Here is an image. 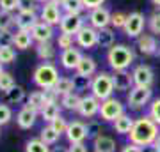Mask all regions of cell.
Masks as SVG:
<instances>
[{
	"mask_svg": "<svg viewBox=\"0 0 160 152\" xmlns=\"http://www.w3.org/2000/svg\"><path fill=\"white\" fill-rule=\"evenodd\" d=\"M158 135H160V126L149 115H142V117L135 118L133 127L128 135V141H132L139 147L153 145L155 140L158 138Z\"/></svg>",
	"mask_w": 160,
	"mask_h": 152,
	"instance_id": "obj_1",
	"label": "cell"
},
{
	"mask_svg": "<svg viewBox=\"0 0 160 152\" xmlns=\"http://www.w3.org/2000/svg\"><path fill=\"white\" fill-rule=\"evenodd\" d=\"M135 60V53L126 44H114L107 50V64L112 71H128Z\"/></svg>",
	"mask_w": 160,
	"mask_h": 152,
	"instance_id": "obj_2",
	"label": "cell"
},
{
	"mask_svg": "<svg viewBox=\"0 0 160 152\" xmlns=\"http://www.w3.org/2000/svg\"><path fill=\"white\" fill-rule=\"evenodd\" d=\"M61 74H59V69L55 67V64L52 62H43L39 64L38 67L34 69V74H32V80L38 89H50V87H55V83L59 81Z\"/></svg>",
	"mask_w": 160,
	"mask_h": 152,
	"instance_id": "obj_3",
	"label": "cell"
},
{
	"mask_svg": "<svg viewBox=\"0 0 160 152\" xmlns=\"http://www.w3.org/2000/svg\"><path fill=\"white\" fill-rule=\"evenodd\" d=\"M114 81H112V74L107 71H100L92 76V85H91V94L98 97L100 101H105L112 97L114 94Z\"/></svg>",
	"mask_w": 160,
	"mask_h": 152,
	"instance_id": "obj_4",
	"label": "cell"
},
{
	"mask_svg": "<svg viewBox=\"0 0 160 152\" xmlns=\"http://www.w3.org/2000/svg\"><path fill=\"white\" fill-rule=\"evenodd\" d=\"M153 101V90L149 87H133L126 96V104L130 110H142Z\"/></svg>",
	"mask_w": 160,
	"mask_h": 152,
	"instance_id": "obj_5",
	"label": "cell"
},
{
	"mask_svg": "<svg viewBox=\"0 0 160 152\" xmlns=\"http://www.w3.org/2000/svg\"><path fill=\"white\" fill-rule=\"evenodd\" d=\"M144 27H148V18L144 16L141 11H133L126 16V23L123 27V32H125L126 37L137 39L139 35H142Z\"/></svg>",
	"mask_w": 160,
	"mask_h": 152,
	"instance_id": "obj_6",
	"label": "cell"
},
{
	"mask_svg": "<svg viewBox=\"0 0 160 152\" xmlns=\"http://www.w3.org/2000/svg\"><path fill=\"white\" fill-rule=\"evenodd\" d=\"M123 113H126L125 112V104H123L119 99H116V97H109V99L102 101L98 117L102 118L103 122H114L116 118L121 117Z\"/></svg>",
	"mask_w": 160,
	"mask_h": 152,
	"instance_id": "obj_7",
	"label": "cell"
},
{
	"mask_svg": "<svg viewBox=\"0 0 160 152\" xmlns=\"http://www.w3.org/2000/svg\"><path fill=\"white\" fill-rule=\"evenodd\" d=\"M100 106H102V101L98 97H94L92 94H86V96H82V99H80L77 113L84 118H94L100 113Z\"/></svg>",
	"mask_w": 160,
	"mask_h": 152,
	"instance_id": "obj_8",
	"label": "cell"
},
{
	"mask_svg": "<svg viewBox=\"0 0 160 152\" xmlns=\"http://www.w3.org/2000/svg\"><path fill=\"white\" fill-rule=\"evenodd\" d=\"M62 16H64L62 9H61V6H57L55 2H46V4H43L41 9H39V20L48 23V25H52V27L59 25L61 20H62Z\"/></svg>",
	"mask_w": 160,
	"mask_h": 152,
	"instance_id": "obj_9",
	"label": "cell"
},
{
	"mask_svg": "<svg viewBox=\"0 0 160 152\" xmlns=\"http://www.w3.org/2000/svg\"><path fill=\"white\" fill-rule=\"evenodd\" d=\"M132 78H133V85L135 87H153L155 83V73L148 64H139L132 71Z\"/></svg>",
	"mask_w": 160,
	"mask_h": 152,
	"instance_id": "obj_10",
	"label": "cell"
},
{
	"mask_svg": "<svg viewBox=\"0 0 160 152\" xmlns=\"http://www.w3.org/2000/svg\"><path fill=\"white\" fill-rule=\"evenodd\" d=\"M75 41L82 50H92L94 46H98V30L91 25H84L75 35Z\"/></svg>",
	"mask_w": 160,
	"mask_h": 152,
	"instance_id": "obj_11",
	"label": "cell"
},
{
	"mask_svg": "<svg viewBox=\"0 0 160 152\" xmlns=\"http://www.w3.org/2000/svg\"><path fill=\"white\" fill-rule=\"evenodd\" d=\"M86 25V18L82 14H64L61 23H59V30L62 34H69V35H77L78 30Z\"/></svg>",
	"mask_w": 160,
	"mask_h": 152,
	"instance_id": "obj_12",
	"label": "cell"
},
{
	"mask_svg": "<svg viewBox=\"0 0 160 152\" xmlns=\"http://www.w3.org/2000/svg\"><path fill=\"white\" fill-rule=\"evenodd\" d=\"M18 30H32L36 23L39 21V11L36 9H20L14 14Z\"/></svg>",
	"mask_w": 160,
	"mask_h": 152,
	"instance_id": "obj_13",
	"label": "cell"
},
{
	"mask_svg": "<svg viewBox=\"0 0 160 152\" xmlns=\"http://www.w3.org/2000/svg\"><path fill=\"white\" fill-rule=\"evenodd\" d=\"M87 20H89V25H91V27H94L96 30H100V28L110 27L112 12H110L107 7L100 6V7H96V9H91V11H89Z\"/></svg>",
	"mask_w": 160,
	"mask_h": 152,
	"instance_id": "obj_14",
	"label": "cell"
},
{
	"mask_svg": "<svg viewBox=\"0 0 160 152\" xmlns=\"http://www.w3.org/2000/svg\"><path fill=\"white\" fill-rule=\"evenodd\" d=\"M64 135L69 143H84L87 140V126L82 120H71Z\"/></svg>",
	"mask_w": 160,
	"mask_h": 152,
	"instance_id": "obj_15",
	"label": "cell"
},
{
	"mask_svg": "<svg viewBox=\"0 0 160 152\" xmlns=\"http://www.w3.org/2000/svg\"><path fill=\"white\" fill-rule=\"evenodd\" d=\"M135 41H137V50L141 55H146V57L157 55V50H158V46H160V43L157 41V35L142 34V35H139Z\"/></svg>",
	"mask_w": 160,
	"mask_h": 152,
	"instance_id": "obj_16",
	"label": "cell"
},
{
	"mask_svg": "<svg viewBox=\"0 0 160 152\" xmlns=\"http://www.w3.org/2000/svg\"><path fill=\"white\" fill-rule=\"evenodd\" d=\"M38 117H39V112H36V110H32V108L23 104L20 108V112L16 113V124L20 129H32L36 124V120H38Z\"/></svg>",
	"mask_w": 160,
	"mask_h": 152,
	"instance_id": "obj_17",
	"label": "cell"
},
{
	"mask_svg": "<svg viewBox=\"0 0 160 152\" xmlns=\"http://www.w3.org/2000/svg\"><path fill=\"white\" fill-rule=\"evenodd\" d=\"M82 51L78 50V48H68V50L61 51V66H62L64 69H68V71H77V67H78L80 60H82Z\"/></svg>",
	"mask_w": 160,
	"mask_h": 152,
	"instance_id": "obj_18",
	"label": "cell"
},
{
	"mask_svg": "<svg viewBox=\"0 0 160 152\" xmlns=\"http://www.w3.org/2000/svg\"><path fill=\"white\" fill-rule=\"evenodd\" d=\"M112 81H114L116 92H130L135 87L132 73H128V71H114L112 73Z\"/></svg>",
	"mask_w": 160,
	"mask_h": 152,
	"instance_id": "obj_19",
	"label": "cell"
},
{
	"mask_svg": "<svg viewBox=\"0 0 160 152\" xmlns=\"http://www.w3.org/2000/svg\"><path fill=\"white\" fill-rule=\"evenodd\" d=\"M30 34H32L36 43H46V41H52V37H53V27L39 20V21L32 27Z\"/></svg>",
	"mask_w": 160,
	"mask_h": 152,
	"instance_id": "obj_20",
	"label": "cell"
},
{
	"mask_svg": "<svg viewBox=\"0 0 160 152\" xmlns=\"http://www.w3.org/2000/svg\"><path fill=\"white\" fill-rule=\"evenodd\" d=\"M36 55L39 60L43 62H50L55 58L57 55V46L53 44L52 41H46V43H36Z\"/></svg>",
	"mask_w": 160,
	"mask_h": 152,
	"instance_id": "obj_21",
	"label": "cell"
},
{
	"mask_svg": "<svg viewBox=\"0 0 160 152\" xmlns=\"http://www.w3.org/2000/svg\"><path fill=\"white\" fill-rule=\"evenodd\" d=\"M133 122H135V118H132L128 113H123L121 117H118L114 122H112V126H114V131L118 133V135L128 136L130 131H132V127H133Z\"/></svg>",
	"mask_w": 160,
	"mask_h": 152,
	"instance_id": "obj_22",
	"label": "cell"
},
{
	"mask_svg": "<svg viewBox=\"0 0 160 152\" xmlns=\"http://www.w3.org/2000/svg\"><path fill=\"white\" fill-rule=\"evenodd\" d=\"M116 44V30L112 27H105L98 30V46L103 50H110Z\"/></svg>",
	"mask_w": 160,
	"mask_h": 152,
	"instance_id": "obj_23",
	"label": "cell"
},
{
	"mask_svg": "<svg viewBox=\"0 0 160 152\" xmlns=\"http://www.w3.org/2000/svg\"><path fill=\"white\" fill-rule=\"evenodd\" d=\"M34 43L36 41L32 37V34H30V30H18L16 28V32H14V48L16 50L25 51V50H29Z\"/></svg>",
	"mask_w": 160,
	"mask_h": 152,
	"instance_id": "obj_24",
	"label": "cell"
},
{
	"mask_svg": "<svg viewBox=\"0 0 160 152\" xmlns=\"http://www.w3.org/2000/svg\"><path fill=\"white\" fill-rule=\"evenodd\" d=\"M92 149H94V152H116L118 145H116L114 138L107 135H100L98 138L92 140Z\"/></svg>",
	"mask_w": 160,
	"mask_h": 152,
	"instance_id": "obj_25",
	"label": "cell"
},
{
	"mask_svg": "<svg viewBox=\"0 0 160 152\" xmlns=\"http://www.w3.org/2000/svg\"><path fill=\"white\" fill-rule=\"evenodd\" d=\"M27 90L23 89L22 85H16L14 89H11L9 92L4 94V103L7 104H22L23 101H27Z\"/></svg>",
	"mask_w": 160,
	"mask_h": 152,
	"instance_id": "obj_26",
	"label": "cell"
},
{
	"mask_svg": "<svg viewBox=\"0 0 160 152\" xmlns=\"http://www.w3.org/2000/svg\"><path fill=\"white\" fill-rule=\"evenodd\" d=\"M75 73L82 74V76H94V74L98 73L96 60H94L92 57L84 55V57H82V60H80L78 67H77V71H75Z\"/></svg>",
	"mask_w": 160,
	"mask_h": 152,
	"instance_id": "obj_27",
	"label": "cell"
},
{
	"mask_svg": "<svg viewBox=\"0 0 160 152\" xmlns=\"http://www.w3.org/2000/svg\"><path fill=\"white\" fill-rule=\"evenodd\" d=\"M80 96L78 92H69L66 96H61V106L64 110H68V112H77L78 110V104H80Z\"/></svg>",
	"mask_w": 160,
	"mask_h": 152,
	"instance_id": "obj_28",
	"label": "cell"
},
{
	"mask_svg": "<svg viewBox=\"0 0 160 152\" xmlns=\"http://www.w3.org/2000/svg\"><path fill=\"white\" fill-rule=\"evenodd\" d=\"M45 96H43V90H34L27 96V101H25V106L32 108L36 112H41L43 106H45Z\"/></svg>",
	"mask_w": 160,
	"mask_h": 152,
	"instance_id": "obj_29",
	"label": "cell"
},
{
	"mask_svg": "<svg viewBox=\"0 0 160 152\" xmlns=\"http://www.w3.org/2000/svg\"><path fill=\"white\" fill-rule=\"evenodd\" d=\"M61 110H62V106H61L59 103H53V104H45V106H43V110L39 112V117L45 120L46 124H50L53 118H57L59 115H61Z\"/></svg>",
	"mask_w": 160,
	"mask_h": 152,
	"instance_id": "obj_30",
	"label": "cell"
},
{
	"mask_svg": "<svg viewBox=\"0 0 160 152\" xmlns=\"http://www.w3.org/2000/svg\"><path fill=\"white\" fill-rule=\"evenodd\" d=\"M61 9L64 14H82L86 11V6L82 0H64L61 4Z\"/></svg>",
	"mask_w": 160,
	"mask_h": 152,
	"instance_id": "obj_31",
	"label": "cell"
},
{
	"mask_svg": "<svg viewBox=\"0 0 160 152\" xmlns=\"http://www.w3.org/2000/svg\"><path fill=\"white\" fill-rule=\"evenodd\" d=\"M73 85H75V92H87V90H91V85H92V76H82V74L75 73L73 78Z\"/></svg>",
	"mask_w": 160,
	"mask_h": 152,
	"instance_id": "obj_32",
	"label": "cell"
},
{
	"mask_svg": "<svg viewBox=\"0 0 160 152\" xmlns=\"http://www.w3.org/2000/svg\"><path fill=\"white\" fill-rule=\"evenodd\" d=\"M39 138L45 141V143H48V145H57V141H59V138H61V135H59V133L53 129L50 124H46L45 127L39 131Z\"/></svg>",
	"mask_w": 160,
	"mask_h": 152,
	"instance_id": "obj_33",
	"label": "cell"
},
{
	"mask_svg": "<svg viewBox=\"0 0 160 152\" xmlns=\"http://www.w3.org/2000/svg\"><path fill=\"white\" fill-rule=\"evenodd\" d=\"M25 152H52V149L41 138H32L25 143Z\"/></svg>",
	"mask_w": 160,
	"mask_h": 152,
	"instance_id": "obj_34",
	"label": "cell"
},
{
	"mask_svg": "<svg viewBox=\"0 0 160 152\" xmlns=\"http://www.w3.org/2000/svg\"><path fill=\"white\" fill-rule=\"evenodd\" d=\"M12 27H16L14 12L2 11V9H0V32H6V30H11Z\"/></svg>",
	"mask_w": 160,
	"mask_h": 152,
	"instance_id": "obj_35",
	"label": "cell"
},
{
	"mask_svg": "<svg viewBox=\"0 0 160 152\" xmlns=\"http://www.w3.org/2000/svg\"><path fill=\"white\" fill-rule=\"evenodd\" d=\"M55 90L59 92V96H66V94H69V92H75L73 80L68 78V76H61L59 81L55 83Z\"/></svg>",
	"mask_w": 160,
	"mask_h": 152,
	"instance_id": "obj_36",
	"label": "cell"
},
{
	"mask_svg": "<svg viewBox=\"0 0 160 152\" xmlns=\"http://www.w3.org/2000/svg\"><path fill=\"white\" fill-rule=\"evenodd\" d=\"M16 87V80H14V76H12L9 71H4V73L0 74V92H9L11 89H14Z\"/></svg>",
	"mask_w": 160,
	"mask_h": 152,
	"instance_id": "obj_37",
	"label": "cell"
},
{
	"mask_svg": "<svg viewBox=\"0 0 160 152\" xmlns=\"http://www.w3.org/2000/svg\"><path fill=\"white\" fill-rule=\"evenodd\" d=\"M77 44V41H75V35H69V34H61L57 35V41H55V46H57L61 51L68 50V48H73Z\"/></svg>",
	"mask_w": 160,
	"mask_h": 152,
	"instance_id": "obj_38",
	"label": "cell"
},
{
	"mask_svg": "<svg viewBox=\"0 0 160 152\" xmlns=\"http://www.w3.org/2000/svg\"><path fill=\"white\" fill-rule=\"evenodd\" d=\"M16 60V50L14 46H6V48H0V62L4 66H9Z\"/></svg>",
	"mask_w": 160,
	"mask_h": 152,
	"instance_id": "obj_39",
	"label": "cell"
},
{
	"mask_svg": "<svg viewBox=\"0 0 160 152\" xmlns=\"http://www.w3.org/2000/svg\"><path fill=\"white\" fill-rule=\"evenodd\" d=\"M86 126H87V140H94V138H98L102 135V122L100 120L91 118Z\"/></svg>",
	"mask_w": 160,
	"mask_h": 152,
	"instance_id": "obj_40",
	"label": "cell"
},
{
	"mask_svg": "<svg viewBox=\"0 0 160 152\" xmlns=\"http://www.w3.org/2000/svg\"><path fill=\"white\" fill-rule=\"evenodd\" d=\"M148 28L153 35H160V9L149 14L148 18Z\"/></svg>",
	"mask_w": 160,
	"mask_h": 152,
	"instance_id": "obj_41",
	"label": "cell"
},
{
	"mask_svg": "<svg viewBox=\"0 0 160 152\" xmlns=\"http://www.w3.org/2000/svg\"><path fill=\"white\" fill-rule=\"evenodd\" d=\"M12 120V110L7 103H0V127L7 126Z\"/></svg>",
	"mask_w": 160,
	"mask_h": 152,
	"instance_id": "obj_42",
	"label": "cell"
},
{
	"mask_svg": "<svg viewBox=\"0 0 160 152\" xmlns=\"http://www.w3.org/2000/svg\"><path fill=\"white\" fill-rule=\"evenodd\" d=\"M148 115L153 118L155 122L160 126V97L153 99V101L149 103V110H148Z\"/></svg>",
	"mask_w": 160,
	"mask_h": 152,
	"instance_id": "obj_43",
	"label": "cell"
},
{
	"mask_svg": "<svg viewBox=\"0 0 160 152\" xmlns=\"http://www.w3.org/2000/svg\"><path fill=\"white\" fill-rule=\"evenodd\" d=\"M68 124H69V122L62 117V115H59L57 118H53V120L50 122V126H52L55 131H57L59 135H64V133H66V129H68Z\"/></svg>",
	"mask_w": 160,
	"mask_h": 152,
	"instance_id": "obj_44",
	"label": "cell"
},
{
	"mask_svg": "<svg viewBox=\"0 0 160 152\" xmlns=\"http://www.w3.org/2000/svg\"><path fill=\"white\" fill-rule=\"evenodd\" d=\"M126 16L128 14H125V12H121V11H118V12H112V20H110V27L114 28H123L125 27V23H126Z\"/></svg>",
	"mask_w": 160,
	"mask_h": 152,
	"instance_id": "obj_45",
	"label": "cell"
},
{
	"mask_svg": "<svg viewBox=\"0 0 160 152\" xmlns=\"http://www.w3.org/2000/svg\"><path fill=\"white\" fill-rule=\"evenodd\" d=\"M20 4H22V0H0V9L9 12H18Z\"/></svg>",
	"mask_w": 160,
	"mask_h": 152,
	"instance_id": "obj_46",
	"label": "cell"
},
{
	"mask_svg": "<svg viewBox=\"0 0 160 152\" xmlns=\"http://www.w3.org/2000/svg\"><path fill=\"white\" fill-rule=\"evenodd\" d=\"M43 96H45V103L46 104H53V103H59V92L55 90V87H50V89H43Z\"/></svg>",
	"mask_w": 160,
	"mask_h": 152,
	"instance_id": "obj_47",
	"label": "cell"
},
{
	"mask_svg": "<svg viewBox=\"0 0 160 152\" xmlns=\"http://www.w3.org/2000/svg\"><path fill=\"white\" fill-rule=\"evenodd\" d=\"M6 46H14V32L11 30L0 32V48H6Z\"/></svg>",
	"mask_w": 160,
	"mask_h": 152,
	"instance_id": "obj_48",
	"label": "cell"
},
{
	"mask_svg": "<svg viewBox=\"0 0 160 152\" xmlns=\"http://www.w3.org/2000/svg\"><path fill=\"white\" fill-rule=\"evenodd\" d=\"M20 9H36V11H39L41 6H39V2H38V0H22Z\"/></svg>",
	"mask_w": 160,
	"mask_h": 152,
	"instance_id": "obj_49",
	"label": "cell"
},
{
	"mask_svg": "<svg viewBox=\"0 0 160 152\" xmlns=\"http://www.w3.org/2000/svg\"><path fill=\"white\" fill-rule=\"evenodd\" d=\"M84 2V6H86V9H96V7H100V6H103V2L105 0H82Z\"/></svg>",
	"mask_w": 160,
	"mask_h": 152,
	"instance_id": "obj_50",
	"label": "cell"
},
{
	"mask_svg": "<svg viewBox=\"0 0 160 152\" xmlns=\"http://www.w3.org/2000/svg\"><path fill=\"white\" fill-rule=\"evenodd\" d=\"M69 152H89L86 141L84 143H69Z\"/></svg>",
	"mask_w": 160,
	"mask_h": 152,
	"instance_id": "obj_51",
	"label": "cell"
},
{
	"mask_svg": "<svg viewBox=\"0 0 160 152\" xmlns=\"http://www.w3.org/2000/svg\"><path fill=\"white\" fill-rule=\"evenodd\" d=\"M121 152H142V147H139V145H135V143L128 141V143L121 149Z\"/></svg>",
	"mask_w": 160,
	"mask_h": 152,
	"instance_id": "obj_52",
	"label": "cell"
},
{
	"mask_svg": "<svg viewBox=\"0 0 160 152\" xmlns=\"http://www.w3.org/2000/svg\"><path fill=\"white\" fill-rule=\"evenodd\" d=\"M52 152H69V147H64V145H55L52 149Z\"/></svg>",
	"mask_w": 160,
	"mask_h": 152,
	"instance_id": "obj_53",
	"label": "cell"
},
{
	"mask_svg": "<svg viewBox=\"0 0 160 152\" xmlns=\"http://www.w3.org/2000/svg\"><path fill=\"white\" fill-rule=\"evenodd\" d=\"M142 152H157V149H155V145H146L142 147Z\"/></svg>",
	"mask_w": 160,
	"mask_h": 152,
	"instance_id": "obj_54",
	"label": "cell"
},
{
	"mask_svg": "<svg viewBox=\"0 0 160 152\" xmlns=\"http://www.w3.org/2000/svg\"><path fill=\"white\" fill-rule=\"evenodd\" d=\"M155 149H157V152H160V135H158V138H157V140H155Z\"/></svg>",
	"mask_w": 160,
	"mask_h": 152,
	"instance_id": "obj_55",
	"label": "cell"
},
{
	"mask_svg": "<svg viewBox=\"0 0 160 152\" xmlns=\"http://www.w3.org/2000/svg\"><path fill=\"white\" fill-rule=\"evenodd\" d=\"M151 4H153L157 9H160V0H151Z\"/></svg>",
	"mask_w": 160,
	"mask_h": 152,
	"instance_id": "obj_56",
	"label": "cell"
},
{
	"mask_svg": "<svg viewBox=\"0 0 160 152\" xmlns=\"http://www.w3.org/2000/svg\"><path fill=\"white\" fill-rule=\"evenodd\" d=\"M52 2H55V4H57V6H61V4H62L64 0H52Z\"/></svg>",
	"mask_w": 160,
	"mask_h": 152,
	"instance_id": "obj_57",
	"label": "cell"
},
{
	"mask_svg": "<svg viewBox=\"0 0 160 152\" xmlns=\"http://www.w3.org/2000/svg\"><path fill=\"white\" fill-rule=\"evenodd\" d=\"M38 2H39L41 6H43V4H46V2H52V0H38Z\"/></svg>",
	"mask_w": 160,
	"mask_h": 152,
	"instance_id": "obj_58",
	"label": "cell"
},
{
	"mask_svg": "<svg viewBox=\"0 0 160 152\" xmlns=\"http://www.w3.org/2000/svg\"><path fill=\"white\" fill-rule=\"evenodd\" d=\"M2 73H4V64L0 62V74H2Z\"/></svg>",
	"mask_w": 160,
	"mask_h": 152,
	"instance_id": "obj_59",
	"label": "cell"
}]
</instances>
